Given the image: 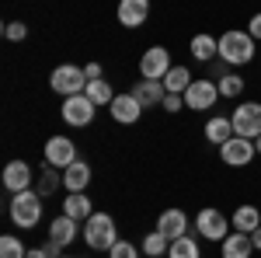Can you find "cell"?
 I'll return each instance as SVG.
<instances>
[{"mask_svg":"<svg viewBox=\"0 0 261 258\" xmlns=\"http://www.w3.org/2000/svg\"><path fill=\"white\" fill-rule=\"evenodd\" d=\"M258 45L251 39V32H241V28H230L220 35V60L230 63V66H247L254 60Z\"/></svg>","mask_w":261,"mask_h":258,"instance_id":"1","label":"cell"},{"mask_svg":"<svg viewBox=\"0 0 261 258\" xmlns=\"http://www.w3.org/2000/svg\"><path fill=\"white\" fill-rule=\"evenodd\" d=\"M84 241H87V248H94V251H112L115 248V241H119V227H115V220L108 217V213H91V217L84 220Z\"/></svg>","mask_w":261,"mask_h":258,"instance_id":"2","label":"cell"},{"mask_svg":"<svg viewBox=\"0 0 261 258\" xmlns=\"http://www.w3.org/2000/svg\"><path fill=\"white\" fill-rule=\"evenodd\" d=\"M39 220H42V196L35 189H24V192L11 196V223L14 227L32 230V227H39Z\"/></svg>","mask_w":261,"mask_h":258,"instance_id":"3","label":"cell"},{"mask_svg":"<svg viewBox=\"0 0 261 258\" xmlns=\"http://www.w3.org/2000/svg\"><path fill=\"white\" fill-rule=\"evenodd\" d=\"M49 87L63 95V98H73V95H84L87 91V74L84 66H73V63H60L53 74H49Z\"/></svg>","mask_w":261,"mask_h":258,"instance_id":"4","label":"cell"},{"mask_svg":"<svg viewBox=\"0 0 261 258\" xmlns=\"http://www.w3.org/2000/svg\"><path fill=\"white\" fill-rule=\"evenodd\" d=\"M233 133L237 136H247V139H258L261 136V101H241L233 108Z\"/></svg>","mask_w":261,"mask_h":258,"instance_id":"5","label":"cell"},{"mask_svg":"<svg viewBox=\"0 0 261 258\" xmlns=\"http://www.w3.org/2000/svg\"><path fill=\"white\" fill-rule=\"evenodd\" d=\"M230 217L226 213H220L216 206H205V209H199V217H195V230H199V238L205 241H223L226 234H230Z\"/></svg>","mask_w":261,"mask_h":258,"instance_id":"6","label":"cell"},{"mask_svg":"<svg viewBox=\"0 0 261 258\" xmlns=\"http://www.w3.org/2000/svg\"><path fill=\"white\" fill-rule=\"evenodd\" d=\"M220 157L230 168H247L251 160L258 157V147H254V139H247V136H230L220 147Z\"/></svg>","mask_w":261,"mask_h":258,"instance_id":"7","label":"cell"},{"mask_svg":"<svg viewBox=\"0 0 261 258\" xmlns=\"http://www.w3.org/2000/svg\"><path fill=\"white\" fill-rule=\"evenodd\" d=\"M94 101L87 98V95H73V98H66L63 101V108H60V115L66 126H73V129H81V126H91L94 122Z\"/></svg>","mask_w":261,"mask_h":258,"instance_id":"8","label":"cell"},{"mask_svg":"<svg viewBox=\"0 0 261 258\" xmlns=\"http://www.w3.org/2000/svg\"><path fill=\"white\" fill-rule=\"evenodd\" d=\"M216 98H220V84H216V80H205V77L192 80L188 91H185V105H188L192 112H205V108H213Z\"/></svg>","mask_w":261,"mask_h":258,"instance_id":"9","label":"cell"},{"mask_svg":"<svg viewBox=\"0 0 261 258\" xmlns=\"http://www.w3.org/2000/svg\"><path fill=\"white\" fill-rule=\"evenodd\" d=\"M171 66H174V63H171V53H167L164 45H150L140 56V74L146 80H164L171 74Z\"/></svg>","mask_w":261,"mask_h":258,"instance_id":"10","label":"cell"},{"mask_svg":"<svg viewBox=\"0 0 261 258\" xmlns=\"http://www.w3.org/2000/svg\"><path fill=\"white\" fill-rule=\"evenodd\" d=\"M77 157V147H73V139L70 136H49L45 139V164L49 168H60V171H66Z\"/></svg>","mask_w":261,"mask_h":258,"instance_id":"11","label":"cell"},{"mask_svg":"<svg viewBox=\"0 0 261 258\" xmlns=\"http://www.w3.org/2000/svg\"><path fill=\"white\" fill-rule=\"evenodd\" d=\"M32 185H35V175H32V168H28L24 160H11V164L4 168V189H7L11 196L32 189Z\"/></svg>","mask_w":261,"mask_h":258,"instance_id":"12","label":"cell"},{"mask_svg":"<svg viewBox=\"0 0 261 258\" xmlns=\"http://www.w3.org/2000/svg\"><path fill=\"white\" fill-rule=\"evenodd\" d=\"M108 112H112V119L122 122V126H136L143 115V105L133 95H115V101L108 105Z\"/></svg>","mask_w":261,"mask_h":258,"instance_id":"13","label":"cell"},{"mask_svg":"<svg viewBox=\"0 0 261 258\" xmlns=\"http://www.w3.org/2000/svg\"><path fill=\"white\" fill-rule=\"evenodd\" d=\"M157 230H161L167 241H178L185 234H192L188 230V213H181V209H164L161 217H157Z\"/></svg>","mask_w":261,"mask_h":258,"instance_id":"14","label":"cell"},{"mask_svg":"<svg viewBox=\"0 0 261 258\" xmlns=\"http://www.w3.org/2000/svg\"><path fill=\"white\" fill-rule=\"evenodd\" d=\"M150 14V0H119V25L122 28H140Z\"/></svg>","mask_w":261,"mask_h":258,"instance_id":"15","label":"cell"},{"mask_svg":"<svg viewBox=\"0 0 261 258\" xmlns=\"http://www.w3.org/2000/svg\"><path fill=\"white\" fill-rule=\"evenodd\" d=\"M220 251H223V258H251L254 255V241H251V234L233 230V234H226L220 241Z\"/></svg>","mask_w":261,"mask_h":258,"instance_id":"16","label":"cell"},{"mask_svg":"<svg viewBox=\"0 0 261 258\" xmlns=\"http://www.w3.org/2000/svg\"><path fill=\"white\" fill-rule=\"evenodd\" d=\"M164 95H167L164 80H146V77H143L140 84L133 87V98L140 101L143 108H153V105H164Z\"/></svg>","mask_w":261,"mask_h":258,"instance_id":"17","label":"cell"},{"mask_svg":"<svg viewBox=\"0 0 261 258\" xmlns=\"http://www.w3.org/2000/svg\"><path fill=\"white\" fill-rule=\"evenodd\" d=\"M91 185V164L87 160H73L66 171H63V189L66 192H84Z\"/></svg>","mask_w":261,"mask_h":258,"instance_id":"18","label":"cell"},{"mask_svg":"<svg viewBox=\"0 0 261 258\" xmlns=\"http://www.w3.org/2000/svg\"><path fill=\"white\" fill-rule=\"evenodd\" d=\"M230 223H233V230H241V234H254V230L261 227V209H258V206H251V202H244V206L233 209Z\"/></svg>","mask_w":261,"mask_h":258,"instance_id":"19","label":"cell"},{"mask_svg":"<svg viewBox=\"0 0 261 258\" xmlns=\"http://www.w3.org/2000/svg\"><path fill=\"white\" fill-rule=\"evenodd\" d=\"M188 49H192V56H195L199 63H213L216 56H220V39H213V35L199 32V35H192Z\"/></svg>","mask_w":261,"mask_h":258,"instance_id":"20","label":"cell"},{"mask_svg":"<svg viewBox=\"0 0 261 258\" xmlns=\"http://www.w3.org/2000/svg\"><path fill=\"white\" fill-rule=\"evenodd\" d=\"M49 238L60 241L63 248H66V244H73V241H77V220L66 217V213H60V217L49 223Z\"/></svg>","mask_w":261,"mask_h":258,"instance_id":"21","label":"cell"},{"mask_svg":"<svg viewBox=\"0 0 261 258\" xmlns=\"http://www.w3.org/2000/svg\"><path fill=\"white\" fill-rule=\"evenodd\" d=\"M230 136H237V133H233V122H230V115H216V119L205 122V139H209V143L223 147Z\"/></svg>","mask_w":261,"mask_h":258,"instance_id":"22","label":"cell"},{"mask_svg":"<svg viewBox=\"0 0 261 258\" xmlns=\"http://www.w3.org/2000/svg\"><path fill=\"white\" fill-rule=\"evenodd\" d=\"M63 213L81 223V220H87L91 213H94V206H91V199L84 196V192H70V196L63 199Z\"/></svg>","mask_w":261,"mask_h":258,"instance_id":"23","label":"cell"},{"mask_svg":"<svg viewBox=\"0 0 261 258\" xmlns=\"http://www.w3.org/2000/svg\"><path fill=\"white\" fill-rule=\"evenodd\" d=\"M167 258H202V248H199V241L192 238V234H185V238L171 241V248H167Z\"/></svg>","mask_w":261,"mask_h":258,"instance_id":"24","label":"cell"},{"mask_svg":"<svg viewBox=\"0 0 261 258\" xmlns=\"http://www.w3.org/2000/svg\"><path fill=\"white\" fill-rule=\"evenodd\" d=\"M188 84H192V74H188V66H171V74L164 77V87H167V95H185V91H188Z\"/></svg>","mask_w":261,"mask_h":258,"instance_id":"25","label":"cell"},{"mask_svg":"<svg viewBox=\"0 0 261 258\" xmlns=\"http://www.w3.org/2000/svg\"><path fill=\"white\" fill-rule=\"evenodd\" d=\"M84 95L94 101V105H112V101H115V91H112V84H108L105 77L87 80V91H84Z\"/></svg>","mask_w":261,"mask_h":258,"instance_id":"26","label":"cell"},{"mask_svg":"<svg viewBox=\"0 0 261 258\" xmlns=\"http://www.w3.org/2000/svg\"><path fill=\"white\" fill-rule=\"evenodd\" d=\"M60 185H63V178L53 171V168H49V164H42V175H39V181H35V192H39L42 199H49L56 189H60Z\"/></svg>","mask_w":261,"mask_h":258,"instance_id":"27","label":"cell"},{"mask_svg":"<svg viewBox=\"0 0 261 258\" xmlns=\"http://www.w3.org/2000/svg\"><path fill=\"white\" fill-rule=\"evenodd\" d=\"M143 255H150V258H161V255H167V248H171V241L164 238L161 230H153V234H146L143 238Z\"/></svg>","mask_w":261,"mask_h":258,"instance_id":"28","label":"cell"},{"mask_svg":"<svg viewBox=\"0 0 261 258\" xmlns=\"http://www.w3.org/2000/svg\"><path fill=\"white\" fill-rule=\"evenodd\" d=\"M216 84H220V98H241L244 95V77L241 74H226V77H220Z\"/></svg>","mask_w":261,"mask_h":258,"instance_id":"29","label":"cell"},{"mask_svg":"<svg viewBox=\"0 0 261 258\" xmlns=\"http://www.w3.org/2000/svg\"><path fill=\"white\" fill-rule=\"evenodd\" d=\"M24 255H28V248L14 234H4L0 238V258H24Z\"/></svg>","mask_w":261,"mask_h":258,"instance_id":"30","label":"cell"},{"mask_svg":"<svg viewBox=\"0 0 261 258\" xmlns=\"http://www.w3.org/2000/svg\"><path fill=\"white\" fill-rule=\"evenodd\" d=\"M143 248H136L133 241H115V248L108 251V258H140Z\"/></svg>","mask_w":261,"mask_h":258,"instance_id":"31","label":"cell"},{"mask_svg":"<svg viewBox=\"0 0 261 258\" xmlns=\"http://www.w3.org/2000/svg\"><path fill=\"white\" fill-rule=\"evenodd\" d=\"M4 35L11 42H24L28 39V25H24V21H7V25H4Z\"/></svg>","mask_w":261,"mask_h":258,"instance_id":"32","label":"cell"},{"mask_svg":"<svg viewBox=\"0 0 261 258\" xmlns=\"http://www.w3.org/2000/svg\"><path fill=\"white\" fill-rule=\"evenodd\" d=\"M164 112H171V115H174V112H181V108H185V95H164V105H161Z\"/></svg>","mask_w":261,"mask_h":258,"instance_id":"33","label":"cell"},{"mask_svg":"<svg viewBox=\"0 0 261 258\" xmlns=\"http://www.w3.org/2000/svg\"><path fill=\"white\" fill-rule=\"evenodd\" d=\"M247 32H251V39L261 42V11L258 14H251V21H247Z\"/></svg>","mask_w":261,"mask_h":258,"instance_id":"34","label":"cell"},{"mask_svg":"<svg viewBox=\"0 0 261 258\" xmlns=\"http://www.w3.org/2000/svg\"><path fill=\"white\" fill-rule=\"evenodd\" d=\"M84 74H87V80H98L101 77V63H87V66H84Z\"/></svg>","mask_w":261,"mask_h":258,"instance_id":"35","label":"cell"},{"mask_svg":"<svg viewBox=\"0 0 261 258\" xmlns=\"http://www.w3.org/2000/svg\"><path fill=\"white\" fill-rule=\"evenodd\" d=\"M24 258H49V255H45V248L39 244V248H28V255H24Z\"/></svg>","mask_w":261,"mask_h":258,"instance_id":"36","label":"cell"},{"mask_svg":"<svg viewBox=\"0 0 261 258\" xmlns=\"http://www.w3.org/2000/svg\"><path fill=\"white\" fill-rule=\"evenodd\" d=\"M251 241H254V251H261V227L254 230V234H251Z\"/></svg>","mask_w":261,"mask_h":258,"instance_id":"37","label":"cell"},{"mask_svg":"<svg viewBox=\"0 0 261 258\" xmlns=\"http://www.w3.org/2000/svg\"><path fill=\"white\" fill-rule=\"evenodd\" d=\"M254 147H258V157H261V136H258V139H254Z\"/></svg>","mask_w":261,"mask_h":258,"instance_id":"38","label":"cell"},{"mask_svg":"<svg viewBox=\"0 0 261 258\" xmlns=\"http://www.w3.org/2000/svg\"><path fill=\"white\" fill-rule=\"evenodd\" d=\"M60 258H70V255H60Z\"/></svg>","mask_w":261,"mask_h":258,"instance_id":"39","label":"cell"}]
</instances>
